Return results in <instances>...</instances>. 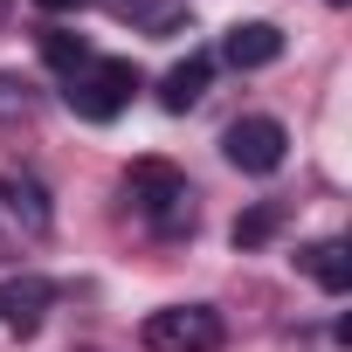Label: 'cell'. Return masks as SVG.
<instances>
[{
  "instance_id": "cell-11",
  "label": "cell",
  "mask_w": 352,
  "mask_h": 352,
  "mask_svg": "<svg viewBox=\"0 0 352 352\" xmlns=\"http://www.w3.org/2000/svg\"><path fill=\"white\" fill-rule=\"evenodd\" d=\"M276 228H283V208H276V201H263V208L235 214V249H256V242H270Z\"/></svg>"
},
{
  "instance_id": "cell-4",
  "label": "cell",
  "mask_w": 352,
  "mask_h": 352,
  "mask_svg": "<svg viewBox=\"0 0 352 352\" xmlns=\"http://www.w3.org/2000/svg\"><path fill=\"white\" fill-rule=\"evenodd\" d=\"M221 152H228V166H242V173H276L283 152H290V131H283L276 118H235L228 138H221Z\"/></svg>"
},
{
  "instance_id": "cell-12",
  "label": "cell",
  "mask_w": 352,
  "mask_h": 352,
  "mask_svg": "<svg viewBox=\"0 0 352 352\" xmlns=\"http://www.w3.org/2000/svg\"><path fill=\"white\" fill-rule=\"evenodd\" d=\"M0 118H28V83L21 76H0Z\"/></svg>"
},
{
  "instance_id": "cell-5",
  "label": "cell",
  "mask_w": 352,
  "mask_h": 352,
  "mask_svg": "<svg viewBox=\"0 0 352 352\" xmlns=\"http://www.w3.org/2000/svg\"><path fill=\"white\" fill-rule=\"evenodd\" d=\"M49 304H56V283L35 276V270L0 283V324H8V331H35V324L49 318Z\"/></svg>"
},
{
  "instance_id": "cell-13",
  "label": "cell",
  "mask_w": 352,
  "mask_h": 352,
  "mask_svg": "<svg viewBox=\"0 0 352 352\" xmlns=\"http://www.w3.org/2000/svg\"><path fill=\"white\" fill-rule=\"evenodd\" d=\"M42 14H76V8H90V0H35Z\"/></svg>"
},
{
  "instance_id": "cell-1",
  "label": "cell",
  "mask_w": 352,
  "mask_h": 352,
  "mask_svg": "<svg viewBox=\"0 0 352 352\" xmlns=\"http://www.w3.org/2000/svg\"><path fill=\"white\" fill-rule=\"evenodd\" d=\"M124 194H131V208H138L159 235H194V187H187L166 159H138L131 180H124Z\"/></svg>"
},
{
  "instance_id": "cell-8",
  "label": "cell",
  "mask_w": 352,
  "mask_h": 352,
  "mask_svg": "<svg viewBox=\"0 0 352 352\" xmlns=\"http://www.w3.org/2000/svg\"><path fill=\"white\" fill-rule=\"evenodd\" d=\"M0 208H8L28 235H49V221H56V214H49V194L28 180V173H0Z\"/></svg>"
},
{
  "instance_id": "cell-10",
  "label": "cell",
  "mask_w": 352,
  "mask_h": 352,
  "mask_svg": "<svg viewBox=\"0 0 352 352\" xmlns=\"http://www.w3.org/2000/svg\"><path fill=\"white\" fill-rule=\"evenodd\" d=\"M42 63H49V69H63V76H76V69L90 63V42H83V35H69V28H49V35H42Z\"/></svg>"
},
{
  "instance_id": "cell-15",
  "label": "cell",
  "mask_w": 352,
  "mask_h": 352,
  "mask_svg": "<svg viewBox=\"0 0 352 352\" xmlns=\"http://www.w3.org/2000/svg\"><path fill=\"white\" fill-rule=\"evenodd\" d=\"M331 8H345V0H331Z\"/></svg>"
},
{
  "instance_id": "cell-14",
  "label": "cell",
  "mask_w": 352,
  "mask_h": 352,
  "mask_svg": "<svg viewBox=\"0 0 352 352\" xmlns=\"http://www.w3.org/2000/svg\"><path fill=\"white\" fill-rule=\"evenodd\" d=\"M0 256H14V242H8V235H0Z\"/></svg>"
},
{
  "instance_id": "cell-3",
  "label": "cell",
  "mask_w": 352,
  "mask_h": 352,
  "mask_svg": "<svg viewBox=\"0 0 352 352\" xmlns=\"http://www.w3.org/2000/svg\"><path fill=\"white\" fill-rule=\"evenodd\" d=\"M138 338H145V352H221L228 331H221V311H208V304H166L138 324Z\"/></svg>"
},
{
  "instance_id": "cell-9",
  "label": "cell",
  "mask_w": 352,
  "mask_h": 352,
  "mask_svg": "<svg viewBox=\"0 0 352 352\" xmlns=\"http://www.w3.org/2000/svg\"><path fill=\"white\" fill-rule=\"evenodd\" d=\"M208 76H214V56H187V63H173L166 83H159V104L166 111H194L208 97Z\"/></svg>"
},
{
  "instance_id": "cell-6",
  "label": "cell",
  "mask_w": 352,
  "mask_h": 352,
  "mask_svg": "<svg viewBox=\"0 0 352 352\" xmlns=\"http://www.w3.org/2000/svg\"><path fill=\"white\" fill-rule=\"evenodd\" d=\"M221 56H228L235 69H270V63L283 56V28H276V21H242V28H228Z\"/></svg>"
},
{
  "instance_id": "cell-7",
  "label": "cell",
  "mask_w": 352,
  "mask_h": 352,
  "mask_svg": "<svg viewBox=\"0 0 352 352\" xmlns=\"http://www.w3.org/2000/svg\"><path fill=\"white\" fill-rule=\"evenodd\" d=\"M297 270H304L324 297H345V290H352V256H345V242H331V235L311 242V249H297Z\"/></svg>"
},
{
  "instance_id": "cell-2",
  "label": "cell",
  "mask_w": 352,
  "mask_h": 352,
  "mask_svg": "<svg viewBox=\"0 0 352 352\" xmlns=\"http://www.w3.org/2000/svg\"><path fill=\"white\" fill-rule=\"evenodd\" d=\"M131 90H138V63H124V56H90L76 76H69V111L76 118H90V124H111L124 104H131Z\"/></svg>"
}]
</instances>
